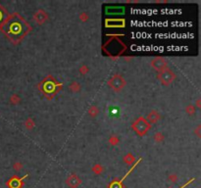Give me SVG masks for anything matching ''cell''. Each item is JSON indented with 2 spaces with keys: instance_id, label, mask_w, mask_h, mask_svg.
Returning <instances> with one entry per match:
<instances>
[{
  "instance_id": "20",
  "label": "cell",
  "mask_w": 201,
  "mask_h": 188,
  "mask_svg": "<svg viewBox=\"0 0 201 188\" xmlns=\"http://www.w3.org/2000/svg\"><path fill=\"white\" fill-rule=\"evenodd\" d=\"M92 170L93 172L96 173V174H99V173H102V170H103V168H102V166L101 165H99V164H97V165H95V166L92 168Z\"/></svg>"
},
{
  "instance_id": "27",
  "label": "cell",
  "mask_w": 201,
  "mask_h": 188,
  "mask_svg": "<svg viewBox=\"0 0 201 188\" xmlns=\"http://www.w3.org/2000/svg\"><path fill=\"white\" fill-rule=\"evenodd\" d=\"M169 179H171L172 181H176V179H177V176H176L175 174H172V175H170V176H169Z\"/></svg>"
},
{
  "instance_id": "17",
  "label": "cell",
  "mask_w": 201,
  "mask_h": 188,
  "mask_svg": "<svg viewBox=\"0 0 201 188\" xmlns=\"http://www.w3.org/2000/svg\"><path fill=\"white\" fill-rule=\"evenodd\" d=\"M119 142H120V139H119L118 136H116V135H112L111 137L109 138V143H110L111 145H113V146L119 144Z\"/></svg>"
},
{
  "instance_id": "11",
  "label": "cell",
  "mask_w": 201,
  "mask_h": 188,
  "mask_svg": "<svg viewBox=\"0 0 201 188\" xmlns=\"http://www.w3.org/2000/svg\"><path fill=\"white\" fill-rule=\"evenodd\" d=\"M160 119H161V115H160V114H159L157 111L153 110V111H151L150 114H149V115H148V117H147V119H148V121H147V122L151 124V123H157Z\"/></svg>"
},
{
  "instance_id": "25",
  "label": "cell",
  "mask_w": 201,
  "mask_h": 188,
  "mask_svg": "<svg viewBox=\"0 0 201 188\" xmlns=\"http://www.w3.org/2000/svg\"><path fill=\"white\" fill-rule=\"evenodd\" d=\"M22 164L21 163H16L15 165H14V169H17V170H20L21 169H22Z\"/></svg>"
},
{
  "instance_id": "24",
  "label": "cell",
  "mask_w": 201,
  "mask_h": 188,
  "mask_svg": "<svg viewBox=\"0 0 201 188\" xmlns=\"http://www.w3.org/2000/svg\"><path fill=\"white\" fill-rule=\"evenodd\" d=\"M79 18H80V21H83V22H87L88 20V16L87 13H82L79 16Z\"/></svg>"
},
{
  "instance_id": "2",
  "label": "cell",
  "mask_w": 201,
  "mask_h": 188,
  "mask_svg": "<svg viewBox=\"0 0 201 188\" xmlns=\"http://www.w3.org/2000/svg\"><path fill=\"white\" fill-rule=\"evenodd\" d=\"M38 88L42 91L44 95L46 96L48 99L53 98L55 94L62 88V83L57 82L56 79L52 77H45L43 81L39 83Z\"/></svg>"
},
{
  "instance_id": "4",
  "label": "cell",
  "mask_w": 201,
  "mask_h": 188,
  "mask_svg": "<svg viewBox=\"0 0 201 188\" xmlns=\"http://www.w3.org/2000/svg\"><path fill=\"white\" fill-rule=\"evenodd\" d=\"M157 78L159 79L160 82L162 83L163 85H165V86H168V85H170L172 82L175 81L176 75L174 73L173 71L170 70L169 68H167V69H165V70L158 73Z\"/></svg>"
},
{
  "instance_id": "12",
  "label": "cell",
  "mask_w": 201,
  "mask_h": 188,
  "mask_svg": "<svg viewBox=\"0 0 201 188\" xmlns=\"http://www.w3.org/2000/svg\"><path fill=\"white\" fill-rule=\"evenodd\" d=\"M105 12L108 15H120V14H124L125 9L122 7H106Z\"/></svg>"
},
{
  "instance_id": "14",
  "label": "cell",
  "mask_w": 201,
  "mask_h": 188,
  "mask_svg": "<svg viewBox=\"0 0 201 188\" xmlns=\"http://www.w3.org/2000/svg\"><path fill=\"white\" fill-rule=\"evenodd\" d=\"M70 89H71L72 92L77 93V92H79V91L80 90V85H79V83L77 82V81H73V82L70 84Z\"/></svg>"
},
{
  "instance_id": "8",
  "label": "cell",
  "mask_w": 201,
  "mask_h": 188,
  "mask_svg": "<svg viewBox=\"0 0 201 188\" xmlns=\"http://www.w3.org/2000/svg\"><path fill=\"white\" fill-rule=\"evenodd\" d=\"M48 19V15H47V13L45 12V11H43V10H38L37 12L34 14V16H33V20L36 21L38 25H42L43 23L46 21Z\"/></svg>"
},
{
  "instance_id": "15",
  "label": "cell",
  "mask_w": 201,
  "mask_h": 188,
  "mask_svg": "<svg viewBox=\"0 0 201 188\" xmlns=\"http://www.w3.org/2000/svg\"><path fill=\"white\" fill-rule=\"evenodd\" d=\"M88 114H89V116H91L92 118H95L99 114V109L96 106H91L88 110Z\"/></svg>"
},
{
  "instance_id": "13",
  "label": "cell",
  "mask_w": 201,
  "mask_h": 188,
  "mask_svg": "<svg viewBox=\"0 0 201 188\" xmlns=\"http://www.w3.org/2000/svg\"><path fill=\"white\" fill-rule=\"evenodd\" d=\"M124 161L128 165H131V164H134L135 162V157L131 153H128L127 155L124 157Z\"/></svg>"
},
{
  "instance_id": "23",
  "label": "cell",
  "mask_w": 201,
  "mask_h": 188,
  "mask_svg": "<svg viewBox=\"0 0 201 188\" xmlns=\"http://www.w3.org/2000/svg\"><path fill=\"white\" fill-rule=\"evenodd\" d=\"M5 22V16H4V11L0 8V25L3 24Z\"/></svg>"
},
{
  "instance_id": "28",
  "label": "cell",
  "mask_w": 201,
  "mask_h": 188,
  "mask_svg": "<svg viewBox=\"0 0 201 188\" xmlns=\"http://www.w3.org/2000/svg\"><path fill=\"white\" fill-rule=\"evenodd\" d=\"M196 105H197L198 109H200V107H201V106H200V99H198V100L196 101Z\"/></svg>"
},
{
  "instance_id": "22",
  "label": "cell",
  "mask_w": 201,
  "mask_h": 188,
  "mask_svg": "<svg viewBox=\"0 0 201 188\" xmlns=\"http://www.w3.org/2000/svg\"><path fill=\"white\" fill-rule=\"evenodd\" d=\"M88 71H89V69H88V67L87 65L82 66V67H80V69H79V72H80L82 75H85V73H88Z\"/></svg>"
},
{
  "instance_id": "3",
  "label": "cell",
  "mask_w": 201,
  "mask_h": 188,
  "mask_svg": "<svg viewBox=\"0 0 201 188\" xmlns=\"http://www.w3.org/2000/svg\"><path fill=\"white\" fill-rule=\"evenodd\" d=\"M131 128L135 130L137 135L143 136V135H145L148 132V130L151 128V124L149 123L143 117H140V118L137 119L133 124H131Z\"/></svg>"
},
{
  "instance_id": "9",
  "label": "cell",
  "mask_w": 201,
  "mask_h": 188,
  "mask_svg": "<svg viewBox=\"0 0 201 188\" xmlns=\"http://www.w3.org/2000/svg\"><path fill=\"white\" fill-rule=\"evenodd\" d=\"M67 184L70 186L71 188H77L80 184V179L78 175L72 174L67 179Z\"/></svg>"
},
{
  "instance_id": "6",
  "label": "cell",
  "mask_w": 201,
  "mask_h": 188,
  "mask_svg": "<svg viewBox=\"0 0 201 188\" xmlns=\"http://www.w3.org/2000/svg\"><path fill=\"white\" fill-rule=\"evenodd\" d=\"M167 65H168L167 61H166L164 58H162V57H157V58H155L151 61V67L155 71H157L158 73L165 70V69H167L168 68Z\"/></svg>"
},
{
  "instance_id": "21",
  "label": "cell",
  "mask_w": 201,
  "mask_h": 188,
  "mask_svg": "<svg viewBox=\"0 0 201 188\" xmlns=\"http://www.w3.org/2000/svg\"><path fill=\"white\" fill-rule=\"evenodd\" d=\"M154 140L156 141V142H162L164 140V135L161 133V132H157L156 134L154 135Z\"/></svg>"
},
{
  "instance_id": "1",
  "label": "cell",
  "mask_w": 201,
  "mask_h": 188,
  "mask_svg": "<svg viewBox=\"0 0 201 188\" xmlns=\"http://www.w3.org/2000/svg\"><path fill=\"white\" fill-rule=\"evenodd\" d=\"M32 30L19 14H14L3 23V31L12 41L21 40Z\"/></svg>"
},
{
  "instance_id": "5",
  "label": "cell",
  "mask_w": 201,
  "mask_h": 188,
  "mask_svg": "<svg viewBox=\"0 0 201 188\" xmlns=\"http://www.w3.org/2000/svg\"><path fill=\"white\" fill-rule=\"evenodd\" d=\"M126 84H127V82H126L125 78L121 75H115L108 81L109 86L114 91H117V92L122 90L126 86Z\"/></svg>"
},
{
  "instance_id": "7",
  "label": "cell",
  "mask_w": 201,
  "mask_h": 188,
  "mask_svg": "<svg viewBox=\"0 0 201 188\" xmlns=\"http://www.w3.org/2000/svg\"><path fill=\"white\" fill-rule=\"evenodd\" d=\"M106 27H125L126 21L124 19H108L105 21Z\"/></svg>"
},
{
  "instance_id": "10",
  "label": "cell",
  "mask_w": 201,
  "mask_h": 188,
  "mask_svg": "<svg viewBox=\"0 0 201 188\" xmlns=\"http://www.w3.org/2000/svg\"><path fill=\"white\" fill-rule=\"evenodd\" d=\"M28 175H25L23 178H17V176H14L13 178H11L8 182V185L10 188H22V184H23V182L22 180L26 178Z\"/></svg>"
},
{
  "instance_id": "19",
  "label": "cell",
  "mask_w": 201,
  "mask_h": 188,
  "mask_svg": "<svg viewBox=\"0 0 201 188\" xmlns=\"http://www.w3.org/2000/svg\"><path fill=\"white\" fill-rule=\"evenodd\" d=\"M21 102V98L18 94H14L12 97H11V103L12 104H19Z\"/></svg>"
},
{
  "instance_id": "16",
  "label": "cell",
  "mask_w": 201,
  "mask_h": 188,
  "mask_svg": "<svg viewBox=\"0 0 201 188\" xmlns=\"http://www.w3.org/2000/svg\"><path fill=\"white\" fill-rule=\"evenodd\" d=\"M25 125H26L27 129L31 130V129H32L34 127V125H36V124H34V122H33V119L32 118H28V119H27V121L25 122Z\"/></svg>"
},
{
  "instance_id": "18",
  "label": "cell",
  "mask_w": 201,
  "mask_h": 188,
  "mask_svg": "<svg viewBox=\"0 0 201 188\" xmlns=\"http://www.w3.org/2000/svg\"><path fill=\"white\" fill-rule=\"evenodd\" d=\"M186 112L188 114L189 116L194 115V113H195V106H193V105H188V106L186 108Z\"/></svg>"
},
{
  "instance_id": "26",
  "label": "cell",
  "mask_w": 201,
  "mask_h": 188,
  "mask_svg": "<svg viewBox=\"0 0 201 188\" xmlns=\"http://www.w3.org/2000/svg\"><path fill=\"white\" fill-rule=\"evenodd\" d=\"M200 129H201V127H200V125H198V127L196 128V130H195V132H196V134H197L198 137H200V136H201L200 133H199V132H200Z\"/></svg>"
}]
</instances>
